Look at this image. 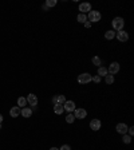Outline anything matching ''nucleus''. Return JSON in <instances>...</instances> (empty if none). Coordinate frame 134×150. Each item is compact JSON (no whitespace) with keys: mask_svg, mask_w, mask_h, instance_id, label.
<instances>
[{"mask_svg":"<svg viewBox=\"0 0 134 150\" xmlns=\"http://www.w3.org/2000/svg\"><path fill=\"white\" fill-rule=\"evenodd\" d=\"M111 26H113L114 31H121V30H124V27H125L124 18H121V16H117V18H114L113 21H111Z\"/></svg>","mask_w":134,"mask_h":150,"instance_id":"nucleus-1","label":"nucleus"},{"mask_svg":"<svg viewBox=\"0 0 134 150\" xmlns=\"http://www.w3.org/2000/svg\"><path fill=\"white\" fill-rule=\"evenodd\" d=\"M59 150H71L70 145H62V147H60Z\"/></svg>","mask_w":134,"mask_h":150,"instance_id":"nucleus-27","label":"nucleus"},{"mask_svg":"<svg viewBox=\"0 0 134 150\" xmlns=\"http://www.w3.org/2000/svg\"><path fill=\"white\" fill-rule=\"evenodd\" d=\"M20 110L21 109L19 107V106H14V107H11V110H10V115L12 118H16V117L20 115Z\"/></svg>","mask_w":134,"mask_h":150,"instance_id":"nucleus-13","label":"nucleus"},{"mask_svg":"<svg viewBox=\"0 0 134 150\" xmlns=\"http://www.w3.org/2000/svg\"><path fill=\"white\" fill-rule=\"evenodd\" d=\"M57 3H58L57 0H47L46 3H44V6H46L47 8H48V7H55V6H57Z\"/></svg>","mask_w":134,"mask_h":150,"instance_id":"nucleus-23","label":"nucleus"},{"mask_svg":"<svg viewBox=\"0 0 134 150\" xmlns=\"http://www.w3.org/2000/svg\"><path fill=\"white\" fill-rule=\"evenodd\" d=\"M74 117H75V119H85L86 117H87V111H86L85 109H75Z\"/></svg>","mask_w":134,"mask_h":150,"instance_id":"nucleus-6","label":"nucleus"},{"mask_svg":"<svg viewBox=\"0 0 134 150\" xmlns=\"http://www.w3.org/2000/svg\"><path fill=\"white\" fill-rule=\"evenodd\" d=\"M107 74H109L107 73V67H105V66L98 67V74H97V75H99L101 78H105Z\"/></svg>","mask_w":134,"mask_h":150,"instance_id":"nucleus-15","label":"nucleus"},{"mask_svg":"<svg viewBox=\"0 0 134 150\" xmlns=\"http://www.w3.org/2000/svg\"><path fill=\"white\" fill-rule=\"evenodd\" d=\"M26 99H27V103H28L30 106L36 107V105H38V97H36L35 94H28Z\"/></svg>","mask_w":134,"mask_h":150,"instance_id":"nucleus-7","label":"nucleus"},{"mask_svg":"<svg viewBox=\"0 0 134 150\" xmlns=\"http://www.w3.org/2000/svg\"><path fill=\"white\" fill-rule=\"evenodd\" d=\"M122 142L124 143H130L131 142V137L130 135H126V134H124V138H122Z\"/></svg>","mask_w":134,"mask_h":150,"instance_id":"nucleus-24","label":"nucleus"},{"mask_svg":"<svg viewBox=\"0 0 134 150\" xmlns=\"http://www.w3.org/2000/svg\"><path fill=\"white\" fill-rule=\"evenodd\" d=\"M115 38L118 39L119 42L125 43V42H127V40H129V34H127L125 30H121V31H117L115 32Z\"/></svg>","mask_w":134,"mask_h":150,"instance_id":"nucleus-4","label":"nucleus"},{"mask_svg":"<svg viewBox=\"0 0 134 150\" xmlns=\"http://www.w3.org/2000/svg\"><path fill=\"white\" fill-rule=\"evenodd\" d=\"M91 82H94V83H99V82H101V77H99V75H94L93 79H91Z\"/></svg>","mask_w":134,"mask_h":150,"instance_id":"nucleus-25","label":"nucleus"},{"mask_svg":"<svg viewBox=\"0 0 134 150\" xmlns=\"http://www.w3.org/2000/svg\"><path fill=\"white\" fill-rule=\"evenodd\" d=\"M93 64L97 67H101V64H102V60H101V58L99 56H93V59H91Z\"/></svg>","mask_w":134,"mask_h":150,"instance_id":"nucleus-19","label":"nucleus"},{"mask_svg":"<svg viewBox=\"0 0 134 150\" xmlns=\"http://www.w3.org/2000/svg\"><path fill=\"white\" fill-rule=\"evenodd\" d=\"M101 126H102V122H101L99 119L94 118V119H91V121H90V129L94 130V131H98V130L101 129Z\"/></svg>","mask_w":134,"mask_h":150,"instance_id":"nucleus-8","label":"nucleus"},{"mask_svg":"<svg viewBox=\"0 0 134 150\" xmlns=\"http://www.w3.org/2000/svg\"><path fill=\"white\" fill-rule=\"evenodd\" d=\"M85 27H91V23H90V21H86V23H85Z\"/></svg>","mask_w":134,"mask_h":150,"instance_id":"nucleus-28","label":"nucleus"},{"mask_svg":"<svg viewBox=\"0 0 134 150\" xmlns=\"http://www.w3.org/2000/svg\"><path fill=\"white\" fill-rule=\"evenodd\" d=\"M115 38V31L114 30H109V31L105 32V39L106 40H111V39Z\"/></svg>","mask_w":134,"mask_h":150,"instance_id":"nucleus-16","label":"nucleus"},{"mask_svg":"<svg viewBox=\"0 0 134 150\" xmlns=\"http://www.w3.org/2000/svg\"><path fill=\"white\" fill-rule=\"evenodd\" d=\"M20 115H23L24 118H30V117L32 115V110L30 107H23L20 110Z\"/></svg>","mask_w":134,"mask_h":150,"instance_id":"nucleus-14","label":"nucleus"},{"mask_svg":"<svg viewBox=\"0 0 134 150\" xmlns=\"http://www.w3.org/2000/svg\"><path fill=\"white\" fill-rule=\"evenodd\" d=\"M127 127H129V126H127L126 123H118V125L115 126V130H117V133H119V134L124 135V134L127 133Z\"/></svg>","mask_w":134,"mask_h":150,"instance_id":"nucleus-12","label":"nucleus"},{"mask_svg":"<svg viewBox=\"0 0 134 150\" xmlns=\"http://www.w3.org/2000/svg\"><path fill=\"white\" fill-rule=\"evenodd\" d=\"M74 121H75L74 114H73V113H68V114H67V117H66V122L67 123H74Z\"/></svg>","mask_w":134,"mask_h":150,"instance_id":"nucleus-22","label":"nucleus"},{"mask_svg":"<svg viewBox=\"0 0 134 150\" xmlns=\"http://www.w3.org/2000/svg\"><path fill=\"white\" fill-rule=\"evenodd\" d=\"M119 63L118 62H113V63H110L109 67H107V73L110 74V75H115L118 71H119Z\"/></svg>","mask_w":134,"mask_h":150,"instance_id":"nucleus-5","label":"nucleus"},{"mask_svg":"<svg viewBox=\"0 0 134 150\" xmlns=\"http://www.w3.org/2000/svg\"><path fill=\"white\" fill-rule=\"evenodd\" d=\"M26 105H27V99H26L24 97H19V99H18V106L19 107H26Z\"/></svg>","mask_w":134,"mask_h":150,"instance_id":"nucleus-18","label":"nucleus"},{"mask_svg":"<svg viewBox=\"0 0 134 150\" xmlns=\"http://www.w3.org/2000/svg\"><path fill=\"white\" fill-rule=\"evenodd\" d=\"M0 129H1V123H0Z\"/></svg>","mask_w":134,"mask_h":150,"instance_id":"nucleus-31","label":"nucleus"},{"mask_svg":"<svg viewBox=\"0 0 134 150\" xmlns=\"http://www.w3.org/2000/svg\"><path fill=\"white\" fill-rule=\"evenodd\" d=\"M54 113L58 115H62L64 113V109H63V105H54Z\"/></svg>","mask_w":134,"mask_h":150,"instance_id":"nucleus-17","label":"nucleus"},{"mask_svg":"<svg viewBox=\"0 0 134 150\" xmlns=\"http://www.w3.org/2000/svg\"><path fill=\"white\" fill-rule=\"evenodd\" d=\"M1 122H3V115L0 114V123H1Z\"/></svg>","mask_w":134,"mask_h":150,"instance_id":"nucleus-29","label":"nucleus"},{"mask_svg":"<svg viewBox=\"0 0 134 150\" xmlns=\"http://www.w3.org/2000/svg\"><path fill=\"white\" fill-rule=\"evenodd\" d=\"M63 109L64 111H68V113H73L77 109V106H75V103L73 101H66L63 103Z\"/></svg>","mask_w":134,"mask_h":150,"instance_id":"nucleus-9","label":"nucleus"},{"mask_svg":"<svg viewBox=\"0 0 134 150\" xmlns=\"http://www.w3.org/2000/svg\"><path fill=\"white\" fill-rule=\"evenodd\" d=\"M127 133H129V135H133V134H134V127H133V126H130V127H127Z\"/></svg>","mask_w":134,"mask_h":150,"instance_id":"nucleus-26","label":"nucleus"},{"mask_svg":"<svg viewBox=\"0 0 134 150\" xmlns=\"http://www.w3.org/2000/svg\"><path fill=\"white\" fill-rule=\"evenodd\" d=\"M66 101L67 99L64 95H55V97H52V99H51L52 105H63Z\"/></svg>","mask_w":134,"mask_h":150,"instance_id":"nucleus-10","label":"nucleus"},{"mask_svg":"<svg viewBox=\"0 0 134 150\" xmlns=\"http://www.w3.org/2000/svg\"><path fill=\"white\" fill-rule=\"evenodd\" d=\"M91 79H93V77L88 73H83V74H81V75H78V83L79 84H87L91 82Z\"/></svg>","mask_w":134,"mask_h":150,"instance_id":"nucleus-3","label":"nucleus"},{"mask_svg":"<svg viewBox=\"0 0 134 150\" xmlns=\"http://www.w3.org/2000/svg\"><path fill=\"white\" fill-rule=\"evenodd\" d=\"M101 18H102V15H101V12L99 11H95V10H91L90 12L87 14V19L90 23H97V21L101 20Z\"/></svg>","mask_w":134,"mask_h":150,"instance_id":"nucleus-2","label":"nucleus"},{"mask_svg":"<svg viewBox=\"0 0 134 150\" xmlns=\"http://www.w3.org/2000/svg\"><path fill=\"white\" fill-rule=\"evenodd\" d=\"M105 82L107 84H113L114 83V75H110V74H107L105 77Z\"/></svg>","mask_w":134,"mask_h":150,"instance_id":"nucleus-21","label":"nucleus"},{"mask_svg":"<svg viewBox=\"0 0 134 150\" xmlns=\"http://www.w3.org/2000/svg\"><path fill=\"white\" fill-rule=\"evenodd\" d=\"M79 11H81V14H88L90 11H91V4L90 3H81L79 4Z\"/></svg>","mask_w":134,"mask_h":150,"instance_id":"nucleus-11","label":"nucleus"},{"mask_svg":"<svg viewBox=\"0 0 134 150\" xmlns=\"http://www.w3.org/2000/svg\"><path fill=\"white\" fill-rule=\"evenodd\" d=\"M77 20L79 21V23H83L85 24L86 21H87V15H85V14H79L77 16Z\"/></svg>","mask_w":134,"mask_h":150,"instance_id":"nucleus-20","label":"nucleus"},{"mask_svg":"<svg viewBox=\"0 0 134 150\" xmlns=\"http://www.w3.org/2000/svg\"><path fill=\"white\" fill-rule=\"evenodd\" d=\"M50 150H59V149H58V147H51Z\"/></svg>","mask_w":134,"mask_h":150,"instance_id":"nucleus-30","label":"nucleus"}]
</instances>
